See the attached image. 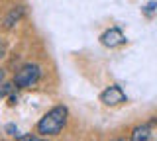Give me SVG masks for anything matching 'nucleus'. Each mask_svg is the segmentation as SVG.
<instances>
[{
    "mask_svg": "<svg viewBox=\"0 0 157 141\" xmlns=\"http://www.w3.org/2000/svg\"><path fill=\"white\" fill-rule=\"evenodd\" d=\"M67 121V108L65 106H55L37 121V131L41 135H57L63 129Z\"/></svg>",
    "mask_w": 157,
    "mask_h": 141,
    "instance_id": "f257e3e1",
    "label": "nucleus"
},
{
    "mask_svg": "<svg viewBox=\"0 0 157 141\" xmlns=\"http://www.w3.org/2000/svg\"><path fill=\"white\" fill-rule=\"evenodd\" d=\"M39 76H41V69L37 65H24L14 76V84L18 88H28V86L36 84L39 80Z\"/></svg>",
    "mask_w": 157,
    "mask_h": 141,
    "instance_id": "f03ea898",
    "label": "nucleus"
},
{
    "mask_svg": "<svg viewBox=\"0 0 157 141\" xmlns=\"http://www.w3.org/2000/svg\"><path fill=\"white\" fill-rule=\"evenodd\" d=\"M100 100L104 102L106 106H116V104L126 102V94L122 92L120 86H108V88L100 94Z\"/></svg>",
    "mask_w": 157,
    "mask_h": 141,
    "instance_id": "7ed1b4c3",
    "label": "nucleus"
},
{
    "mask_svg": "<svg viewBox=\"0 0 157 141\" xmlns=\"http://www.w3.org/2000/svg\"><path fill=\"white\" fill-rule=\"evenodd\" d=\"M100 41L104 43L106 47H118V45L124 43V33L118 30V28H112V30H108V32L102 33Z\"/></svg>",
    "mask_w": 157,
    "mask_h": 141,
    "instance_id": "20e7f679",
    "label": "nucleus"
},
{
    "mask_svg": "<svg viewBox=\"0 0 157 141\" xmlns=\"http://www.w3.org/2000/svg\"><path fill=\"white\" fill-rule=\"evenodd\" d=\"M22 16H24V6H16V8H12V10L6 14V18H4V28H6V30L14 28L20 20H22Z\"/></svg>",
    "mask_w": 157,
    "mask_h": 141,
    "instance_id": "39448f33",
    "label": "nucleus"
},
{
    "mask_svg": "<svg viewBox=\"0 0 157 141\" xmlns=\"http://www.w3.org/2000/svg\"><path fill=\"white\" fill-rule=\"evenodd\" d=\"M149 137H151V125L144 124V125H137V128L134 129L130 141H149Z\"/></svg>",
    "mask_w": 157,
    "mask_h": 141,
    "instance_id": "423d86ee",
    "label": "nucleus"
},
{
    "mask_svg": "<svg viewBox=\"0 0 157 141\" xmlns=\"http://www.w3.org/2000/svg\"><path fill=\"white\" fill-rule=\"evenodd\" d=\"M16 141H47V139L36 137V135H20V137H16Z\"/></svg>",
    "mask_w": 157,
    "mask_h": 141,
    "instance_id": "0eeeda50",
    "label": "nucleus"
},
{
    "mask_svg": "<svg viewBox=\"0 0 157 141\" xmlns=\"http://www.w3.org/2000/svg\"><path fill=\"white\" fill-rule=\"evenodd\" d=\"M6 133H8V135H14V137H20V135H22L14 124H8V125H6Z\"/></svg>",
    "mask_w": 157,
    "mask_h": 141,
    "instance_id": "6e6552de",
    "label": "nucleus"
},
{
    "mask_svg": "<svg viewBox=\"0 0 157 141\" xmlns=\"http://www.w3.org/2000/svg\"><path fill=\"white\" fill-rule=\"evenodd\" d=\"M14 86H16V84H0V96L10 94V92L14 90Z\"/></svg>",
    "mask_w": 157,
    "mask_h": 141,
    "instance_id": "1a4fd4ad",
    "label": "nucleus"
},
{
    "mask_svg": "<svg viewBox=\"0 0 157 141\" xmlns=\"http://www.w3.org/2000/svg\"><path fill=\"white\" fill-rule=\"evenodd\" d=\"M8 100H10L8 104H10V106H14V104H16V102H18V96H14V94H12V96H10Z\"/></svg>",
    "mask_w": 157,
    "mask_h": 141,
    "instance_id": "9d476101",
    "label": "nucleus"
},
{
    "mask_svg": "<svg viewBox=\"0 0 157 141\" xmlns=\"http://www.w3.org/2000/svg\"><path fill=\"white\" fill-rule=\"evenodd\" d=\"M4 76H6V72H4V69H0V82L4 80Z\"/></svg>",
    "mask_w": 157,
    "mask_h": 141,
    "instance_id": "9b49d317",
    "label": "nucleus"
},
{
    "mask_svg": "<svg viewBox=\"0 0 157 141\" xmlns=\"http://www.w3.org/2000/svg\"><path fill=\"white\" fill-rule=\"evenodd\" d=\"M2 55H4V47L0 45V57H2Z\"/></svg>",
    "mask_w": 157,
    "mask_h": 141,
    "instance_id": "f8f14e48",
    "label": "nucleus"
},
{
    "mask_svg": "<svg viewBox=\"0 0 157 141\" xmlns=\"http://www.w3.org/2000/svg\"><path fill=\"white\" fill-rule=\"evenodd\" d=\"M114 141H124V139H114Z\"/></svg>",
    "mask_w": 157,
    "mask_h": 141,
    "instance_id": "ddd939ff",
    "label": "nucleus"
}]
</instances>
